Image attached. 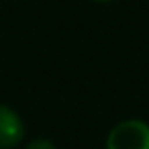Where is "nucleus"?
<instances>
[{"mask_svg":"<svg viewBox=\"0 0 149 149\" xmlns=\"http://www.w3.org/2000/svg\"><path fill=\"white\" fill-rule=\"evenodd\" d=\"M106 149H149V125L137 118L118 123L106 137Z\"/></svg>","mask_w":149,"mask_h":149,"instance_id":"nucleus-1","label":"nucleus"},{"mask_svg":"<svg viewBox=\"0 0 149 149\" xmlns=\"http://www.w3.org/2000/svg\"><path fill=\"white\" fill-rule=\"evenodd\" d=\"M94 2H112V0H94Z\"/></svg>","mask_w":149,"mask_h":149,"instance_id":"nucleus-4","label":"nucleus"},{"mask_svg":"<svg viewBox=\"0 0 149 149\" xmlns=\"http://www.w3.org/2000/svg\"><path fill=\"white\" fill-rule=\"evenodd\" d=\"M23 137H25V125L21 116L13 108L0 104V149H10L19 145Z\"/></svg>","mask_w":149,"mask_h":149,"instance_id":"nucleus-2","label":"nucleus"},{"mask_svg":"<svg viewBox=\"0 0 149 149\" xmlns=\"http://www.w3.org/2000/svg\"><path fill=\"white\" fill-rule=\"evenodd\" d=\"M25 149H55V145H53L49 139H35V141H31Z\"/></svg>","mask_w":149,"mask_h":149,"instance_id":"nucleus-3","label":"nucleus"}]
</instances>
